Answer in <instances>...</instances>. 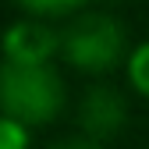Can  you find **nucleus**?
I'll use <instances>...</instances> for the list:
<instances>
[{
  "label": "nucleus",
  "instance_id": "1",
  "mask_svg": "<svg viewBox=\"0 0 149 149\" xmlns=\"http://www.w3.org/2000/svg\"><path fill=\"white\" fill-rule=\"evenodd\" d=\"M64 107L68 89L53 64H22V61L0 64V110L7 117L36 128L57 121Z\"/></svg>",
  "mask_w": 149,
  "mask_h": 149
},
{
  "label": "nucleus",
  "instance_id": "2",
  "mask_svg": "<svg viewBox=\"0 0 149 149\" xmlns=\"http://www.w3.org/2000/svg\"><path fill=\"white\" fill-rule=\"evenodd\" d=\"M61 57L85 74H103L128 57V36L114 14L85 11L61 29Z\"/></svg>",
  "mask_w": 149,
  "mask_h": 149
},
{
  "label": "nucleus",
  "instance_id": "3",
  "mask_svg": "<svg viewBox=\"0 0 149 149\" xmlns=\"http://www.w3.org/2000/svg\"><path fill=\"white\" fill-rule=\"evenodd\" d=\"M78 124H82V132L89 135V142H107V139H114L121 128L128 124V103L117 89H110V85H92L82 103H78Z\"/></svg>",
  "mask_w": 149,
  "mask_h": 149
},
{
  "label": "nucleus",
  "instance_id": "4",
  "mask_svg": "<svg viewBox=\"0 0 149 149\" xmlns=\"http://www.w3.org/2000/svg\"><path fill=\"white\" fill-rule=\"evenodd\" d=\"M4 61H22V64H50L53 53H61V32L50 29L43 18L14 22L4 32Z\"/></svg>",
  "mask_w": 149,
  "mask_h": 149
},
{
  "label": "nucleus",
  "instance_id": "5",
  "mask_svg": "<svg viewBox=\"0 0 149 149\" xmlns=\"http://www.w3.org/2000/svg\"><path fill=\"white\" fill-rule=\"evenodd\" d=\"M18 7H22L29 18H61V14H74V11H82L89 0H14Z\"/></svg>",
  "mask_w": 149,
  "mask_h": 149
},
{
  "label": "nucleus",
  "instance_id": "6",
  "mask_svg": "<svg viewBox=\"0 0 149 149\" xmlns=\"http://www.w3.org/2000/svg\"><path fill=\"white\" fill-rule=\"evenodd\" d=\"M128 82L139 96L149 100V43H139L128 53Z\"/></svg>",
  "mask_w": 149,
  "mask_h": 149
},
{
  "label": "nucleus",
  "instance_id": "7",
  "mask_svg": "<svg viewBox=\"0 0 149 149\" xmlns=\"http://www.w3.org/2000/svg\"><path fill=\"white\" fill-rule=\"evenodd\" d=\"M0 149H29V124L14 117H0Z\"/></svg>",
  "mask_w": 149,
  "mask_h": 149
},
{
  "label": "nucleus",
  "instance_id": "8",
  "mask_svg": "<svg viewBox=\"0 0 149 149\" xmlns=\"http://www.w3.org/2000/svg\"><path fill=\"white\" fill-rule=\"evenodd\" d=\"M50 149H100L96 142H89V139H64L57 146H50Z\"/></svg>",
  "mask_w": 149,
  "mask_h": 149
}]
</instances>
